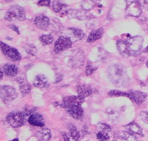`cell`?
<instances>
[{
	"label": "cell",
	"instance_id": "cell-43",
	"mask_svg": "<svg viewBox=\"0 0 148 141\" xmlns=\"http://www.w3.org/2000/svg\"><path fill=\"white\" fill-rule=\"evenodd\" d=\"M7 1H8V2H10V0H7Z\"/></svg>",
	"mask_w": 148,
	"mask_h": 141
},
{
	"label": "cell",
	"instance_id": "cell-12",
	"mask_svg": "<svg viewBox=\"0 0 148 141\" xmlns=\"http://www.w3.org/2000/svg\"><path fill=\"white\" fill-rule=\"evenodd\" d=\"M130 99L136 104L140 105L143 103L147 98V94L138 91H131L129 92Z\"/></svg>",
	"mask_w": 148,
	"mask_h": 141
},
{
	"label": "cell",
	"instance_id": "cell-10",
	"mask_svg": "<svg viewBox=\"0 0 148 141\" xmlns=\"http://www.w3.org/2000/svg\"><path fill=\"white\" fill-rule=\"evenodd\" d=\"M67 111L70 116L77 120H82L84 116V110L82 108V106H74L70 109H67Z\"/></svg>",
	"mask_w": 148,
	"mask_h": 141
},
{
	"label": "cell",
	"instance_id": "cell-27",
	"mask_svg": "<svg viewBox=\"0 0 148 141\" xmlns=\"http://www.w3.org/2000/svg\"><path fill=\"white\" fill-rule=\"evenodd\" d=\"M108 95L110 97H126L130 98L129 93L122 92L119 90H112L108 93Z\"/></svg>",
	"mask_w": 148,
	"mask_h": 141
},
{
	"label": "cell",
	"instance_id": "cell-3",
	"mask_svg": "<svg viewBox=\"0 0 148 141\" xmlns=\"http://www.w3.org/2000/svg\"><path fill=\"white\" fill-rule=\"evenodd\" d=\"M25 12L23 8L14 5L7 11L5 16V19L8 22L13 21H24L25 20Z\"/></svg>",
	"mask_w": 148,
	"mask_h": 141
},
{
	"label": "cell",
	"instance_id": "cell-30",
	"mask_svg": "<svg viewBox=\"0 0 148 141\" xmlns=\"http://www.w3.org/2000/svg\"><path fill=\"white\" fill-rule=\"evenodd\" d=\"M25 49L26 52H27V54H30V55L35 56L37 52L36 48L34 46H33V45H27V46L25 47Z\"/></svg>",
	"mask_w": 148,
	"mask_h": 141
},
{
	"label": "cell",
	"instance_id": "cell-22",
	"mask_svg": "<svg viewBox=\"0 0 148 141\" xmlns=\"http://www.w3.org/2000/svg\"><path fill=\"white\" fill-rule=\"evenodd\" d=\"M71 62H72L71 66L73 68L79 67L84 62V56L82 54H80V51H79V53L74 54L73 57L71 59Z\"/></svg>",
	"mask_w": 148,
	"mask_h": 141
},
{
	"label": "cell",
	"instance_id": "cell-42",
	"mask_svg": "<svg viewBox=\"0 0 148 141\" xmlns=\"http://www.w3.org/2000/svg\"><path fill=\"white\" fill-rule=\"evenodd\" d=\"M92 2H96V1H99V0H91Z\"/></svg>",
	"mask_w": 148,
	"mask_h": 141
},
{
	"label": "cell",
	"instance_id": "cell-23",
	"mask_svg": "<svg viewBox=\"0 0 148 141\" xmlns=\"http://www.w3.org/2000/svg\"><path fill=\"white\" fill-rule=\"evenodd\" d=\"M67 127H68V129H69L71 138L75 141L80 140V133H79V130L76 129V126L73 124H69Z\"/></svg>",
	"mask_w": 148,
	"mask_h": 141
},
{
	"label": "cell",
	"instance_id": "cell-36",
	"mask_svg": "<svg viewBox=\"0 0 148 141\" xmlns=\"http://www.w3.org/2000/svg\"><path fill=\"white\" fill-rule=\"evenodd\" d=\"M10 28L13 29V30H16V31L17 32V34H19V31H18V28L16 27V26H15V25H10Z\"/></svg>",
	"mask_w": 148,
	"mask_h": 141
},
{
	"label": "cell",
	"instance_id": "cell-26",
	"mask_svg": "<svg viewBox=\"0 0 148 141\" xmlns=\"http://www.w3.org/2000/svg\"><path fill=\"white\" fill-rule=\"evenodd\" d=\"M121 138L127 141H137L136 136L130 131H124L121 133Z\"/></svg>",
	"mask_w": 148,
	"mask_h": 141
},
{
	"label": "cell",
	"instance_id": "cell-8",
	"mask_svg": "<svg viewBox=\"0 0 148 141\" xmlns=\"http://www.w3.org/2000/svg\"><path fill=\"white\" fill-rule=\"evenodd\" d=\"M0 46H1V49L2 51L4 54L7 57H8L9 59H11L12 61H18L21 59V55L19 54L18 50L16 48L10 46H8L4 42H0Z\"/></svg>",
	"mask_w": 148,
	"mask_h": 141
},
{
	"label": "cell",
	"instance_id": "cell-15",
	"mask_svg": "<svg viewBox=\"0 0 148 141\" xmlns=\"http://www.w3.org/2000/svg\"><path fill=\"white\" fill-rule=\"evenodd\" d=\"M67 30H68V34H70V37H68L73 41H73L76 42V41L80 40V39L84 38V34L82 30L70 28L67 29Z\"/></svg>",
	"mask_w": 148,
	"mask_h": 141
},
{
	"label": "cell",
	"instance_id": "cell-25",
	"mask_svg": "<svg viewBox=\"0 0 148 141\" xmlns=\"http://www.w3.org/2000/svg\"><path fill=\"white\" fill-rule=\"evenodd\" d=\"M39 40L44 46H48L51 45L53 42V37L51 34H45V35H42L39 38Z\"/></svg>",
	"mask_w": 148,
	"mask_h": 141
},
{
	"label": "cell",
	"instance_id": "cell-20",
	"mask_svg": "<svg viewBox=\"0 0 148 141\" xmlns=\"http://www.w3.org/2000/svg\"><path fill=\"white\" fill-rule=\"evenodd\" d=\"M78 95L82 98H86L91 95L92 93V88L90 86L86 85H80L77 88Z\"/></svg>",
	"mask_w": 148,
	"mask_h": 141
},
{
	"label": "cell",
	"instance_id": "cell-2",
	"mask_svg": "<svg viewBox=\"0 0 148 141\" xmlns=\"http://www.w3.org/2000/svg\"><path fill=\"white\" fill-rule=\"evenodd\" d=\"M109 74L112 82L118 86H122L127 79L125 71L123 70L122 67H120L119 66H113L110 69L109 68Z\"/></svg>",
	"mask_w": 148,
	"mask_h": 141
},
{
	"label": "cell",
	"instance_id": "cell-39",
	"mask_svg": "<svg viewBox=\"0 0 148 141\" xmlns=\"http://www.w3.org/2000/svg\"><path fill=\"white\" fill-rule=\"evenodd\" d=\"M11 141H19V140H18V138H16V139H14L13 140H11Z\"/></svg>",
	"mask_w": 148,
	"mask_h": 141
},
{
	"label": "cell",
	"instance_id": "cell-4",
	"mask_svg": "<svg viewBox=\"0 0 148 141\" xmlns=\"http://www.w3.org/2000/svg\"><path fill=\"white\" fill-rule=\"evenodd\" d=\"M25 115L21 111H12L9 113L6 117V120L8 123L14 128H18L23 126L25 123Z\"/></svg>",
	"mask_w": 148,
	"mask_h": 141
},
{
	"label": "cell",
	"instance_id": "cell-37",
	"mask_svg": "<svg viewBox=\"0 0 148 141\" xmlns=\"http://www.w3.org/2000/svg\"><path fill=\"white\" fill-rule=\"evenodd\" d=\"M63 137H64V141H70V138L69 137H68V135H67L66 133H63Z\"/></svg>",
	"mask_w": 148,
	"mask_h": 141
},
{
	"label": "cell",
	"instance_id": "cell-21",
	"mask_svg": "<svg viewBox=\"0 0 148 141\" xmlns=\"http://www.w3.org/2000/svg\"><path fill=\"white\" fill-rule=\"evenodd\" d=\"M125 128L127 129V131H130L133 134H138L140 136H144L143 132H142V129L137 123H134V122H132V123L126 125Z\"/></svg>",
	"mask_w": 148,
	"mask_h": 141
},
{
	"label": "cell",
	"instance_id": "cell-6",
	"mask_svg": "<svg viewBox=\"0 0 148 141\" xmlns=\"http://www.w3.org/2000/svg\"><path fill=\"white\" fill-rule=\"evenodd\" d=\"M126 14L133 17H139L141 14V6L138 0H126Z\"/></svg>",
	"mask_w": 148,
	"mask_h": 141
},
{
	"label": "cell",
	"instance_id": "cell-17",
	"mask_svg": "<svg viewBox=\"0 0 148 141\" xmlns=\"http://www.w3.org/2000/svg\"><path fill=\"white\" fill-rule=\"evenodd\" d=\"M16 81L18 82V84H19V89H20V91L22 92V94L23 95L30 93V90H31V86L25 80V78L18 77L16 78Z\"/></svg>",
	"mask_w": 148,
	"mask_h": 141
},
{
	"label": "cell",
	"instance_id": "cell-33",
	"mask_svg": "<svg viewBox=\"0 0 148 141\" xmlns=\"http://www.w3.org/2000/svg\"><path fill=\"white\" fill-rule=\"evenodd\" d=\"M139 116L143 122L148 124V112H147V111H141L140 113Z\"/></svg>",
	"mask_w": 148,
	"mask_h": 141
},
{
	"label": "cell",
	"instance_id": "cell-5",
	"mask_svg": "<svg viewBox=\"0 0 148 141\" xmlns=\"http://www.w3.org/2000/svg\"><path fill=\"white\" fill-rule=\"evenodd\" d=\"M0 95L2 102L8 105L17 97V93L14 87L10 86H5L1 87Z\"/></svg>",
	"mask_w": 148,
	"mask_h": 141
},
{
	"label": "cell",
	"instance_id": "cell-29",
	"mask_svg": "<svg viewBox=\"0 0 148 141\" xmlns=\"http://www.w3.org/2000/svg\"><path fill=\"white\" fill-rule=\"evenodd\" d=\"M97 69V66H93V64L91 63L90 62H88V66L86 67V70H85V74L87 76H90L92 74V73L94 72L95 70Z\"/></svg>",
	"mask_w": 148,
	"mask_h": 141
},
{
	"label": "cell",
	"instance_id": "cell-34",
	"mask_svg": "<svg viewBox=\"0 0 148 141\" xmlns=\"http://www.w3.org/2000/svg\"><path fill=\"white\" fill-rule=\"evenodd\" d=\"M50 3H51V0H40L37 3V5L39 6H47V7H49Z\"/></svg>",
	"mask_w": 148,
	"mask_h": 141
},
{
	"label": "cell",
	"instance_id": "cell-38",
	"mask_svg": "<svg viewBox=\"0 0 148 141\" xmlns=\"http://www.w3.org/2000/svg\"><path fill=\"white\" fill-rule=\"evenodd\" d=\"M144 52L148 53V46H147L146 48H145V50H144Z\"/></svg>",
	"mask_w": 148,
	"mask_h": 141
},
{
	"label": "cell",
	"instance_id": "cell-40",
	"mask_svg": "<svg viewBox=\"0 0 148 141\" xmlns=\"http://www.w3.org/2000/svg\"><path fill=\"white\" fill-rule=\"evenodd\" d=\"M2 74H3V72H2V70H1V79H2Z\"/></svg>",
	"mask_w": 148,
	"mask_h": 141
},
{
	"label": "cell",
	"instance_id": "cell-35",
	"mask_svg": "<svg viewBox=\"0 0 148 141\" xmlns=\"http://www.w3.org/2000/svg\"><path fill=\"white\" fill-rule=\"evenodd\" d=\"M141 6L145 10H148V0H138Z\"/></svg>",
	"mask_w": 148,
	"mask_h": 141
},
{
	"label": "cell",
	"instance_id": "cell-31",
	"mask_svg": "<svg viewBox=\"0 0 148 141\" xmlns=\"http://www.w3.org/2000/svg\"><path fill=\"white\" fill-rule=\"evenodd\" d=\"M36 110V107H32V106H26L24 110V114L25 116H28V115H31V114H34L35 111Z\"/></svg>",
	"mask_w": 148,
	"mask_h": 141
},
{
	"label": "cell",
	"instance_id": "cell-18",
	"mask_svg": "<svg viewBox=\"0 0 148 141\" xmlns=\"http://www.w3.org/2000/svg\"><path fill=\"white\" fill-rule=\"evenodd\" d=\"M3 72L5 75L11 77H15L18 74V68L15 65H11V64H5L2 67Z\"/></svg>",
	"mask_w": 148,
	"mask_h": 141
},
{
	"label": "cell",
	"instance_id": "cell-41",
	"mask_svg": "<svg viewBox=\"0 0 148 141\" xmlns=\"http://www.w3.org/2000/svg\"><path fill=\"white\" fill-rule=\"evenodd\" d=\"M146 66H147V67L148 68V60L147 61V62H146Z\"/></svg>",
	"mask_w": 148,
	"mask_h": 141
},
{
	"label": "cell",
	"instance_id": "cell-7",
	"mask_svg": "<svg viewBox=\"0 0 148 141\" xmlns=\"http://www.w3.org/2000/svg\"><path fill=\"white\" fill-rule=\"evenodd\" d=\"M72 44L73 41L68 37H65V36L59 37L54 45V52L56 54H59V53L64 51L68 48H71Z\"/></svg>",
	"mask_w": 148,
	"mask_h": 141
},
{
	"label": "cell",
	"instance_id": "cell-11",
	"mask_svg": "<svg viewBox=\"0 0 148 141\" xmlns=\"http://www.w3.org/2000/svg\"><path fill=\"white\" fill-rule=\"evenodd\" d=\"M27 121L31 126H38V127H43L45 126L44 118L42 114L39 113H34L30 115Z\"/></svg>",
	"mask_w": 148,
	"mask_h": 141
},
{
	"label": "cell",
	"instance_id": "cell-9",
	"mask_svg": "<svg viewBox=\"0 0 148 141\" xmlns=\"http://www.w3.org/2000/svg\"><path fill=\"white\" fill-rule=\"evenodd\" d=\"M84 101V98L81 97L80 96H68L63 99L61 102L60 106L64 109H70L74 106H82Z\"/></svg>",
	"mask_w": 148,
	"mask_h": 141
},
{
	"label": "cell",
	"instance_id": "cell-1",
	"mask_svg": "<svg viewBox=\"0 0 148 141\" xmlns=\"http://www.w3.org/2000/svg\"><path fill=\"white\" fill-rule=\"evenodd\" d=\"M143 39L141 37H132L126 40H119L116 42V46L120 54L124 57L138 56L142 48Z\"/></svg>",
	"mask_w": 148,
	"mask_h": 141
},
{
	"label": "cell",
	"instance_id": "cell-32",
	"mask_svg": "<svg viewBox=\"0 0 148 141\" xmlns=\"http://www.w3.org/2000/svg\"><path fill=\"white\" fill-rule=\"evenodd\" d=\"M97 126L99 128L101 131H106V132H110L111 131V128L110 126L107 125L106 123H99L97 124Z\"/></svg>",
	"mask_w": 148,
	"mask_h": 141
},
{
	"label": "cell",
	"instance_id": "cell-16",
	"mask_svg": "<svg viewBox=\"0 0 148 141\" xmlns=\"http://www.w3.org/2000/svg\"><path fill=\"white\" fill-rule=\"evenodd\" d=\"M35 136L40 141H49L51 138V131L48 129H42L36 131Z\"/></svg>",
	"mask_w": 148,
	"mask_h": 141
},
{
	"label": "cell",
	"instance_id": "cell-19",
	"mask_svg": "<svg viewBox=\"0 0 148 141\" xmlns=\"http://www.w3.org/2000/svg\"><path fill=\"white\" fill-rule=\"evenodd\" d=\"M103 34H104V29L102 28L92 30L90 32V34H89V36H88L87 42H93L95 41L98 40V39H101L103 36Z\"/></svg>",
	"mask_w": 148,
	"mask_h": 141
},
{
	"label": "cell",
	"instance_id": "cell-24",
	"mask_svg": "<svg viewBox=\"0 0 148 141\" xmlns=\"http://www.w3.org/2000/svg\"><path fill=\"white\" fill-rule=\"evenodd\" d=\"M67 5L62 0H53V10L56 13H58V12L61 11Z\"/></svg>",
	"mask_w": 148,
	"mask_h": 141
},
{
	"label": "cell",
	"instance_id": "cell-28",
	"mask_svg": "<svg viewBox=\"0 0 148 141\" xmlns=\"http://www.w3.org/2000/svg\"><path fill=\"white\" fill-rule=\"evenodd\" d=\"M96 138L99 141H108L110 139V136L108 132L101 131L96 134Z\"/></svg>",
	"mask_w": 148,
	"mask_h": 141
},
{
	"label": "cell",
	"instance_id": "cell-14",
	"mask_svg": "<svg viewBox=\"0 0 148 141\" xmlns=\"http://www.w3.org/2000/svg\"><path fill=\"white\" fill-rule=\"evenodd\" d=\"M34 86L38 88H47L49 87L50 84L46 76H45L44 74H39L35 77Z\"/></svg>",
	"mask_w": 148,
	"mask_h": 141
},
{
	"label": "cell",
	"instance_id": "cell-13",
	"mask_svg": "<svg viewBox=\"0 0 148 141\" xmlns=\"http://www.w3.org/2000/svg\"><path fill=\"white\" fill-rule=\"evenodd\" d=\"M34 24L38 28L46 30L50 25V19L45 15H39L34 19Z\"/></svg>",
	"mask_w": 148,
	"mask_h": 141
}]
</instances>
